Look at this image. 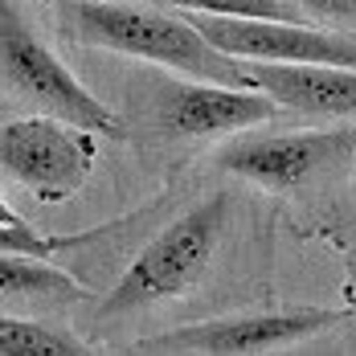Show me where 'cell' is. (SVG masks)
Segmentation results:
<instances>
[{"label":"cell","instance_id":"9","mask_svg":"<svg viewBox=\"0 0 356 356\" xmlns=\"http://www.w3.org/2000/svg\"><path fill=\"white\" fill-rule=\"evenodd\" d=\"M254 90H266L286 115L307 119H353L356 70L348 66H307V62H246Z\"/></svg>","mask_w":356,"mask_h":356},{"label":"cell","instance_id":"4","mask_svg":"<svg viewBox=\"0 0 356 356\" xmlns=\"http://www.w3.org/2000/svg\"><path fill=\"white\" fill-rule=\"evenodd\" d=\"M99 160V131L58 115H8L0 127V168L8 184L29 188L37 201L74 197Z\"/></svg>","mask_w":356,"mask_h":356},{"label":"cell","instance_id":"10","mask_svg":"<svg viewBox=\"0 0 356 356\" xmlns=\"http://www.w3.org/2000/svg\"><path fill=\"white\" fill-rule=\"evenodd\" d=\"M0 299H4V307H17V303L66 307V303H82L95 295H90V286H82L70 270L54 266L49 258L0 254Z\"/></svg>","mask_w":356,"mask_h":356},{"label":"cell","instance_id":"13","mask_svg":"<svg viewBox=\"0 0 356 356\" xmlns=\"http://www.w3.org/2000/svg\"><path fill=\"white\" fill-rule=\"evenodd\" d=\"M177 13H209V17H254V21H307L295 0H140Z\"/></svg>","mask_w":356,"mask_h":356},{"label":"cell","instance_id":"12","mask_svg":"<svg viewBox=\"0 0 356 356\" xmlns=\"http://www.w3.org/2000/svg\"><path fill=\"white\" fill-rule=\"evenodd\" d=\"M103 229H86V234H37L25 217H17L8 205L0 209V250L4 254H29V258H54L62 250H74V246H86L95 242Z\"/></svg>","mask_w":356,"mask_h":356},{"label":"cell","instance_id":"11","mask_svg":"<svg viewBox=\"0 0 356 356\" xmlns=\"http://www.w3.org/2000/svg\"><path fill=\"white\" fill-rule=\"evenodd\" d=\"M86 353H95V348L82 344L74 332L25 320V316H13V312H4V320H0V356H86Z\"/></svg>","mask_w":356,"mask_h":356},{"label":"cell","instance_id":"7","mask_svg":"<svg viewBox=\"0 0 356 356\" xmlns=\"http://www.w3.org/2000/svg\"><path fill=\"white\" fill-rule=\"evenodd\" d=\"M152 115L164 136L213 140V136H242L250 127H262V123L279 119L283 107L266 90L172 74L152 86Z\"/></svg>","mask_w":356,"mask_h":356},{"label":"cell","instance_id":"5","mask_svg":"<svg viewBox=\"0 0 356 356\" xmlns=\"http://www.w3.org/2000/svg\"><path fill=\"white\" fill-rule=\"evenodd\" d=\"M348 323V312L336 307H295V312H242V316H217V320L180 323L172 332H156L136 340L127 353L136 356H250L275 353L286 344L312 340Z\"/></svg>","mask_w":356,"mask_h":356},{"label":"cell","instance_id":"14","mask_svg":"<svg viewBox=\"0 0 356 356\" xmlns=\"http://www.w3.org/2000/svg\"><path fill=\"white\" fill-rule=\"evenodd\" d=\"M295 4L327 25H356V0H295Z\"/></svg>","mask_w":356,"mask_h":356},{"label":"cell","instance_id":"2","mask_svg":"<svg viewBox=\"0 0 356 356\" xmlns=\"http://www.w3.org/2000/svg\"><path fill=\"white\" fill-rule=\"evenodd\" d=\"M229 209H234L229 193H213V197L197 201L188 213H180L172 225H164L119 275V283L111 286L99 316L119 320V316H131V312L184 295L213 262L217 246L225 238V225H229Z\"/></svg>","mask_w":356,"mask_h":356},{"label":"cell","instance_id":"15","mask_svg":"<svg viewBox=\"0 0 356 356\" xmlns=\"http://www.w3.org/2000/svg\"><path fill=\"white\" fill-rule=\"evenodd\" d=\"M348 279H353V286H356V254L348 258Z\"/></svg>","mask_w":356,"mask_h":356},{"label":"cell","instance_id":"8","mask_svg":"<svg viewBox=\"0 0 356 356\" xmlns=\"http://www.w3.org/2000/svg\"><path fill=\"white\" fill-rule=\"evenodd\" d=\"M201 33L242 62H307L356 70V37L316 29L307 21H254V17H209L184 13Z\"/></svg>","mask_w":356,"mask_h":356},{"label":"cell","instance_id":"1","mask_svg":"<svg viewBox=\"0 0 356 356\" xmlns=\"http://www.w3.org/2000/svg\"><path fill=\"white\" fill-rule=\"evenodd\" d=\"M54 8H58V25L78 45L111 49L184 78L250 86L246 62L217 49L177 8L140 4V0H54Z\"/></svg>","mask_w":356,"mask_h":356},{"label":"cell","instance_id":"6","mask_svg":"<svg viewBox=\"0 0 356 356\" xmlns=\"http://www.w3.org/2000/svg\"><path fill=\"white\" fill-rule=\"evenodd\" d=\"M356 152L348 127H307V131H242L217 152V164L266 193H295L344 164Z\"/></svg>","mask_w":356,"mask_h":356},{"label":"cell","instance_id":"3","mask_svg":"<svg viewBox=\"0 0 356 356\" xmlns=\"http://www.w3.org/2000/svg\"><path fill=\"white\" fill-rule=\"evenodd\" d=\"M0 66H4V111L13 115H58L99 136H123L119 115L99 103L66 62L37 37L13 0L0 13ZM8 119V115H4Z\"/></svg>","mask_w":356,"mask_h":356}]
</instances>
